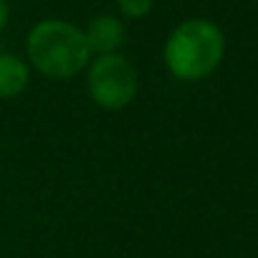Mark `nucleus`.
Listing matches in <instances>:
<instances>
[{
    "label": "nucleus",
    "mask_w": 258,
    "mask_h": 258,
    "mask_svg": "<svg viewBox=\"0 0 258 258\" xmlns=\"http://www.w3.org/2000/svg\"><path fill=\"white\" fill-rule=\"evenodd\" d=\"M38 76L48 81H71L86 71L94 58L84 31L66 18H43L26 33V56Z\"/></svg>",
    "instance_id": "obj_1"
},
{
    "label": "nucleus",
    "mask_w": 258,
    "mask_h": 258,
    "mask_svg": "<svg viewBox=\"0 0 258 258\" xmlns=\"http://www.w3.org/2000/svg\"><path fill=\"white\" fill-rule=\"evenodd\" d=\"M225 58V33L210 18H187L177 23L162 46V61L172 79L198 84L210 79Z\"/></svg>",
    "instance_id": "obj_2"
},
{
    "label": "nucleus",
    "mask_w": 258,
    "mask_h": 258,
    "mask_svg": "<svg viewBox=\"0 0 258 258\" xmlns=\"http://www.w3.org/2000/svg\"><path fill=\"white\" fill-rule=\"evenodd\" d=\"M84 76L91 104L104 111H121L132 106L140 94V71L132 58H126L121 51L94 56Z\"/></svg>",
    "instance_id": "obj_3"
},
{
    "label": "nucleus",
    "mask_w": 258,
    "mask_h": 258,
    "mask_svg": "<svg viewBox=\"0 0 258 258\" xmlns=\"http://www.w3.org/2000/svg\"><path fill=\"white\" fill-rule=\"evenodd\" d=\"M84 38L89 43L91 56H106V53H119L124 41H126V26L119 16L114 13H99L91 16L89 23L81 28Z\"/></svg>",
    "instance_id": "obj_4"
},
{
    "label": "nucleus",
    "mask_w": 258,
    "mask_h": 258,
    "mask_svg": "<svg viewBox=\"0 0 258 258\" xmlns=\"http://www.w3.org/2000/svg\"><path fill=\"white\" fill-rule=\"evenodd\" d=\"M31 66L18 53H0V99H18L31 84Z\"/></svg>",
    "instance_id": "obj_5"
},
{
    "label": "nucleus",
    "mask_w": 258,
    "mask_h": 258,
    "mask_svg": "<svg viewBox=\"0 0 258 258\" xmlns=\"http://www.w3.org/2000/svg\"><path fill=\"white\" fill-rule=\"evenodd\" d=\"M121 21H142L155 11V0H114Z\"/></svg>",
    "instance_id": "obj_6"
},
{
    "label": "nucleus",
    "mask_w": 258,
    "mask_h": 258,
    "mask_svg": "<svg viewBox=\"0 0 258 258\" xmlns=\"http://www.w3.org/2000/svg\"><path fill=\"white\" fill-rule=\"evenodd\" d=\"M11 23V6H8V0H0V33H3Z\"/></svg>",
    "instance_id": "obj_7"
}]
</instances>
